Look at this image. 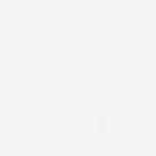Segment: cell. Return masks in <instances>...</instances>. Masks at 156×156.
I'll return each mask as SVG.
<instances>
[{"mask_svg": "<svg viewBox=\"0 0 156 156\" xmlns=\"http://www.w3.org/2000/svg\"><path fill=\"white\" fill-rule=\"evenodd\" d=\"M92 125H94V131L98 135H106L110 131V119H108V115H96L94 121H92Z\"/></svg>", "mask_w": 156, "mask_h": 156, "instance_id": "1", "label": "cell"}]
</instances>
